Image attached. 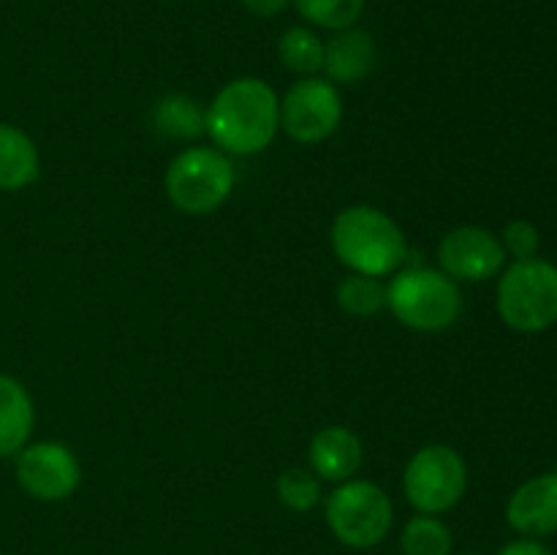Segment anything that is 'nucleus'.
Returning a JSON list of instances; mask_svg holds the SVG:
<instances>
[{
	"label": "nucleus",
	"instance_id": "nucleus-18",
	"mask_svg": "<svg viewBox=\"0 0 557 555\" xmlns=\"http://www.w3.org/2000/svg\"><path fill=\"white\" fill-rule=\"evenodd\" d=\"M335 299L348 316L370 319V316L381 313L386 308V283L381 278L351 272V275L337 283Z\"/></svg>",
	"mask_w": 557,
	"mask_h": 555
},
{
	"label": "nucleus",
	"instance_id": "nucleus-4",
	"mask_svg": "<svg viewBox=\"0 0 557 555\" xmlns=\"http://www.w3.org/2000/svg\"><path fill=\"white\" fill-rule=\"evenodd\" d=\"M237 174L232 158L218 147H185L169 163L166 196L185 215H210L232 196Z\"/></svg>",
	"mask_w": 557,
	"mask_h": 555
},
{
	"label": "nucleus",
	"instance_id": "nucleus-19",
	"mask_svg": "<svg viewBox=\"0 0 557 555\" xmlns=\"http://www.w3.org/2000/svg\"><path fill=\"white\" fill-rule=\"evenodd\" d=\"M455 536L438 515H417L400 533L403 555H451Z\"/></svg>",
	"mask_w": 557,
	"mask_h": 555
},
{
	"label": "nucleus",
	"instance_id": "nucleus-5",
	"mask_svg": "<svg viewBox=\"0 0 557 555\" xmlns=\"http://www.w3.org/2000/svg\"><path fill=\"white\" fill-rule=\"evenodd\" d=\"M498 313L517 332H544L557 321V267L544 259L515 261L498 281Z\"/></svg>",
	"mask_w": 557,
	"mask_h": 555
},
{
	"label": "nucleus",
	"instance_id": "nucleus-14",
	"mask_svg": "<svg viewBox=\"0 0 557 555\" xmlns=\"http://www.w3.org/2000/svg\"><path fill=\"white\" fill-rule=\"evenodd\" d=\"M36 428V406L20 379L0 373V460L14 457Z\"/></svg>",
	"mask_w": 557,
	"mask_h": 555
},
{
	"label": "nucleus",
	"instance_id": "nucleus-21",
	"mask_svg": "<svg viewBox=\"0 0 557 555\" xmlns=\"http://www.w3.org/2000/svg\"><path fill=\"white\" fill-rule=\"evenodd\" d=\"M275 493L288 511L308 515L321 504V479L308 468H286L277 477Z\"/></svg>",
	"mask_w": 557,
	"mask_h": 555
},
{
	"label": "nucleus",
	"instance_id": "nucleus-25",
	"mask_svg": "<svg viewBox=\"0 0 557 555\" xmlns=\"http://www.w3.org/2000/svg\"><path fill=\"white\" fill-rule=\"evenodd\" d=\"M468 555H471V553H468Z\"/></svg>",
	"mask_w": 557,
	"mask_h": 555
},
{
	"label": "nucleus",
	"instance_id": "nucleus-23",
	"mask_svg": "<svg viewBox=\"0 0 557 555\" xmlns=\"http://www.w3.org/2000/svg\"><path fill=\"white\" fill-rule=\"evenodd\" d=\"M239 3L248 14L259 16V20H272V16L283 14L292 5V0H239Z\"/></svg>",
	"mask_w": 557,
	"mask_h": 555
},
{
	"label": "nucleus",
	"instance_id": "nucleus-9",
	"mask_svg": "<svg viewBox=\"0 0 557 555\" xmlns=\"http://www.w3.org/2000/svg\"><path fill=\"white\" fill-rule=\"evenodd\" d=\"M14 473L16 484L44 504L71 498L82 484L79 457L63 441L25 444L14 455Z\"/></svg>",
	"mask_w": 557,
	"mask_h": 555
},
{
	"label": "nucleus",
	"instance_id": "nucleus-1",
	"mask_svg": "<svg viewBox=\"0 0 557 555\" xmlns=\"http://www.w3.org/2000/svg\"><path fill=\"white\" fill-rule=\"evenodd\" d=\"M281 131V98L270 82L239 76L223 85L207 107V134L226 156H256Z\"/></svg>",
	"mask_w": 557,
	"mask_h": 555
},
{
	"label": "nucleus",
	"instance_id": "nucleus-22",
	"mask_svg": "<svg viewBox=\"0 0 557 555\" xmlns=\"http://www.w3.org/2000/svg\"><path fill=\"white\" fill-rule=\"evenodd\" d=\"M498 239L500 245H504L506 254L515 256L517 261L533 259V256L539 254V245H542V234H539V229L533 226L531 221H522V218L506 223Z\"/></svg>",
	"mask_w": 557,
	"mask_h": 555
},
{
	"label": "nucleus",
	"instance_id": "nucleus-24",
	"mask_svg": "<svg viewBox=\"0 0 557 555\" xmlns=\"http://www.w3.org/2000/svg\"><path fill=\"white\" fill-rule=\"evenodd\" d=\"M498 555H553L542 542L536 539H517V542H509Z\"/></svg>",
	"mask_w": 557,
	"mask_h": 555
},
{
	"label": "nucleus",
	"instance_id": "nucleus-6",
	"mask_svg": "<svg viewBox=\"0 0 557 555\" xmlns=\"http://www.w3.org/2000/svg\"><path fill=\"white\" fill-rule=\"evenodd\" d=\"M395 522L389 495L368 479H348L326 498V526L351 550H370L386 539Z\"/></svg>",
	"mask_w": 557,
	"mask_h": 555
},
{
	"label": "nucleus",
	"instance_id": "nucleus-13",
	"mask_svg": "<svg viewBox=\"0 0 557 555\" xmlns=\"http://www.w3.org/2000/svg\"><path fill=\"white\" fill-rule=\"evenodd\" d=\"M310 471L324 482H348L364 462L362 439L351 428L330 424L310 439Z\"/></svg>",
	"mask_w": 557,
	"mask_h": 555
},
{
	"label": "nucleus",
	"instance_id": "nucleus-10",
	"mask_svg": "<svg viewBox=\"0 0 557 555\" xmlns=\"http://www.w3.org/2000/svg\"><path fill=\"white\" fill-rule=\"evenodd\" d=\"M438 270L451 281L479 283L495 278L506 264L500 239L484 226H457L438 243Z\"/></svg>",
	"mask_w": 557,
	"mask_h": 555
},
{
	"label": "nucleus",
	"instance_id": "nucleus-15",
	"mask_svg": "<svg viewBox=\"0 0 557 555\" xmlns=\"http://www.w3.org/2000/svg\"><path fill=\"white\" fill-rule=\"evenodd\" d=\"M41 174V156L30 136L11 123H0V190L14 194Z\"/></svg>",
	"mask_w": 557,
	"mask_h": 555
},
{
	"label": "nucleus",
	"instance_id": "nucleus-17",
	"mask_svg": "<svg viewBox=\"0 0 557 555\" xmlns=\"http://www.w3.org/2000/svg\"><path fill=\"white\" fill-rule=\"evenodd\" d=\"M277 58L292 74L319 76L324 71V41L313 27L294 25L277 41Z\"/></svg>",
	"mask_w": 557,
	"mask_h": 555
},
{
	"label": "nucleus",
	"instance_id": "nucleus-12",
	"mask_svg": "<svg viewBox=\"0 0 557 555\" xmlns=\"http://www.w3.org/2000/svg\"><path fill=\"white\" fill-rule=\"evenodd\" d=\"M379 63V47L362 27H346L324 41V74L332 85H359L368 79Z\"/></svg>",
	"mask_w": 557,
	"mask_h": 555
},
{
	"label": "nucleus",
	"instance_id": "nucleus-20",
	"mask_svg": "<svg viewBox=\"0 0 557 555\" xmlns=\"http://www.w3.org/2000/svg\"><path fill=\"white\" fill-rule=\"evenodd\" d=\"M364 3L368 0H292L305 22L332 33L357 25L364 14Z\"/></svg>",
	"mask_w": 557,
	"mask_h": 555
},
{
	"label": "nucleus",
	"instance_id": "nucleus-7",
	"mask_svg": "<svg viewBox=\"0 0 557 555\" xmlns=\"http://www.w3.org/2000/svg\"><path fill=\"white\" fill-rule=\"evenodd\" d=\"M466 490V460L446 444H428L417 449L403 471V493L419 515H444L455 509Z\"/></svg>",
	"mask_w": 557,
	"mask_h": 555
},
{
	"label": "nucleus",
	"instance_id": "nucleus-16",
	"mask_svg": "<svg viewBox=\"0 0 557 555\" xmlns=\"http://www.w3.org/2000/svg\"><path fill=\"white\" fill-rule=\"evenodd\" d=\"M152 125L169 139H199L201 134H207V109L185 92H169L152 107Z\"/></svg>",
	"mask_w": 557,
	"mask_h": 555
},
{
	"label": "nucleus",
	"instance_id": "nucleus-8",
	"mask_svg": "<svg viewBox=\"0 0 557 555\" xmlns=\"http://www.w3.org/2000/svg\"><path fill=\"white\" fill-rule=\"evenodd\" d=\"M343 123L337 85L321 76H305L281 98V128L299 145H321Z\"/></svg>",
	"mask_w": 557,
	"mask_h": 555
},
{
	"label": "nucleus",
	"instance_id": "nucleus-11",
	"mask_svg": "<svg viewBox=\"0 0 557 555\" xmlns=\"http://www.w3.org/2000/svg\"><path fill=\"white\" fill-rule=\"evenodd\" d=\"M506 520L517 533L542 539L557 531V473L528 479L511 493L506 504Z\"/></svg>",
	"mask_w": 557,
	"mask_h": 555
},
{
	"label": "nucleus",
	"instance_id": "nucleus-2",
	"mask_svg": "<svg viewBox=\"0 0 557 555\" xmlns=\"http://www.w3.org/2000/svg\"><path fill=\"white\" fill-rule=\"evenodd\" d=\"M330 239L337 261L359 275H395L408 259L403 229L373 205H354L337 212Z\"/></svg>",
	"mask_w": 557,
	"mask_h": 555
},
{
	"label": "nucleus",
	"instance_id": "nucleus-3",
	"mask_svg": "<svg viewBox=\"0 0 557 555\" xmlns=\"http://www.w3.org/2000/svg\"><path fill=\"white\" fill-rule=\"evenodd\" d=\"M386 308L408 330L444 332L460 319L462 292L435 267H400L386 283Z\"/></svg>",
	"mask_w": 557,
	"mask_h": 555
}]
</instances>
